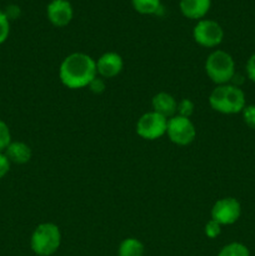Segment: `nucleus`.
Returning <instances> with one entry per match:
<instances>
[{"label": "nucleus", "instance_id": "obj_1", "mask_svg": "<svg viewBox=\"0 0 255 256\" xmlns=\"http://www.w3.org/2000/svg\"><path fill=\"white\" fill-rule=\"evenodd\" d=\"M96 76V60L85 52H72L60 64L59 79L68 89L88 88Z\"/></svg>", "mask_w": 255, "mask_h": 256}, {"label": "nucleus", "instance_id": "obj_2", "mask_svg": "<svg viewBox=\"0 0 255 256\" xmlns=\"http://www.w3.org/2000/svg\"><path fill=\"white\" fill-rule=\"evenodd\" d=\"M209 104L212 110L220 114H238L246 106L245 94L238 85H216L209 95Z\"/></svg>", "mask_w": 255, "mask_h": 256}, {"label": "nucleus", "instance_id": "obj_3", "mask_svg": "<svg viewBox=\"0 0 255 256\" xmlns=\"http://www.w3.org/2000/svg\"><path fill=\"white\" fill-rule=\"evenodd\" d=\"M62 244V232L54 222H42L30 236V248L36 256H52Z\"/></svg>", "mask_w": 255, "mask_h": 256}, {"label": "nucleus", "instance_id": "obj_4", "mask_svg": "<svg viewBox=\"0 0 255 256\" xmlns=\"http://www.w3.org/2000/svg\"><path fill=\"white\" fill-rule=\"evenodd\" d=\"M205 72L214 84H230L235 76L234 59L224 50H214L205 60Z\"/></svg>", "mask_w": 255, "mask_h": 256}, {"label": "nucleus", "instance_id": "obj_5", "mask_svg": "<svg viewBox=\"0 0 255 256\" xmlns=\"http://www.w3.org/2000/svg\"><path fill=\"white\" fill-rule=\"evenodd\" d=\"M195 42L202 48H216L224 39V29L218 22L212 19H202L192 29Z\"/></svg>", "mask_w": 255, "mask_h": 256}, {"label": "nucleus", "instance_id": "obj_6", "mask_svg": "<svg viewBox=\"0 0 255 256\" xmlns=\"http://www.w3.org/2000/svg\"><path fill=\"white\" fill-rule=\"evenodd\" d=\"M168 120L155 112H148L139 118L136 122V132L145 140H156L166 134Z\"/></svg>", "mask_w": 255, "mask_h": 256}, {"label": "nucleus", "instance_id": "obj_7", "mask_svg": "<svg viewBox=\"0 0 255 256\" xmlns=\"http://www.w3.org/2000/svg\"><path fill=\"white\" fill-rule=\"evenodd\" d=\"M166 135L172 142L180 146H185V145L192 144L195 140L196 129L189 118L175 115L168 120Z\"/></svg>", "mask_w": 255, "mask_h": 256}, {"label": "nucleus", "instance_id": "obj_8", "mask_svg": "<svg viewBox=\"0 0 255 256\" xmlns=\"http://www.w3.org/2000/svg\"><path fill=\"white\" fill-rule=\"evenodd\" d=\"M242 205L235 198H222L218 200L212 208V219L222 226L232 225L240 219Z\"/></svg>", "mask_w": 255, "mask_h": 256}, {"label": "nucleus", "instance_id": "obj_9", "mask_svg": "<svg viewBox=\"0 0 255 256\" xmlns=\"http://www.w3.org/2000/svg\"><path fill=\"white\" fill-rule=\"evenodd\" d=\"M46 18L54 26H68L74 18L72 2L69 0H52L46 6Z\"/></svg>", "mask_w": 255, "mask_h": 256}, {"label": "nucleus", "instance_id": "obj_10", "mask_svg": "<svg viewBox=\"0 0 255 256\" xmlns=\"http://www.w3.org/2000/svg\"><path fill=\"white\" fill-rule=\"evenodd\" d=\"M124 68V60L122 55L114 52H104L96 60L98 75L102 79H112L118 76Z\"/></svg>", "mask_w": 255, "mask_h": 256}, {"label": "nucleus", "instance_id": "obj_11", "mask_svg": "<svg viewBox=\"0 0 255 256\" xmlns=\"http://www.w3.org/2000/svg\"><path fill=\"white\" fill-rule=\"evenodd\" d=\"M212 8V0H180L179 9L182 16L190 20L205 19Z\"/></svg>", "mask_w": 255, "mask_h": 256}, {"label": "nucleus", "instance_id": "obj_12", "mask_svg": "<svg viewBox=\"0 0 255 256\" xmlns=\"http://www.w3.org/2000/svg\"><path fill=\"white\" fill-rule=\"evenodd\" d=\"M152 112L162 115L166 119L175 116L178 110V102L172 94L166 92H160L155 94L152 99Z\"/></svg>", "mask_w": 255, "mask_h": 256}, {"label": "nucleus", "instance_id": "obj_13", "mask_svg": "<svg viewBox=\"0 0 255 256\" xmlns=\"http://www.w3.org/2000/svg\"><path fill=\"white\" fill-rule=\"evenodd\" d=\"M4 152L12 164L18 165L26 164L32 156V148L24 142H12Z\"/></svg>", "mask_w": 255, "mask_h": 256}, {"label": "nucleus", "instance_id": "obj_14", "mask_svg": "<svg viewBox=\"0 0 255 256\" xmlns=\"http://www.w3.org/2000/svg\"><path fill=\"white\" fill-rule=\"evenodd\" d=\"M144 244L136 238H126L118 248V256H144Z\"/></svg>", "mask_w": 255, "mask_h": 256}, {"label": "nucleus", "instance_id": "obj_15", "mask_svg": "<svg viewBox=\"0 0 255 256\" xmlns=\"http://www.w3.org/2000/svg\"><path fill=\"white\" fill-rule=\"evenodd\" d=\"M132 5L142 15H158L162 9V0H132Z\"/></svg>", "mask_w": 255, "mask_h": 256}, {"label": "nucleus", "instance_id": "obj_16", "mask_svg": "<svg viewBox=\"0 0 255 256\" xmlns=\"http://www.w3.org/2000/svg\"><path fill=\"white\" fill-rule=\"evenodd\" d=\"M218 256H250V252L246 245L234 242L222 246Z\"/></svg>", "mask_w": 255, "mask_h": 256}, {"label": "nucleus", "instance_id": "obj_17", "mask_svg": "<svg viewBox=\"0 0 255 256\" xmlns=\"http://www.w3.org/2000/svg\"><path fill=\"white\" fill-rule=\"evenodd\" d=\"M12 142V132L9 125L0 119V152H4Z\"/></svg>", "mask_w": 255, "mask_h": 256}, {"label": "nucleus", "instance_id": "obj_18", "mask_svg": "<svg viewBox=\"0 0 255 256\" xmlns=\"http://www.w3.org/2000/svg\"><path fill=\"white\" fill-rule=\"evenodd\" d=\"M194 102H192L190 99H182L180 102H178V110H176V115L179 116H184V118H189L192 115L194 112Z\"/></svg>", "mask_w": 255, "mask_h": 256}, {"label": "nucleus", "instance_id": "obj_19", "mask_svg": "<svg viewBox=\"0 0 255 256\" xmlns=\"http://www.w3.org/2000/svg\"><path fill=\"white\" fill-rule=\"evenodd\" d=\"M10 34V20L5 15L4 10H0V45L4 44Z\"/></svg>", "mask_w": 255, "mask_h": 256}, {"label": "nucleus", "instance_id": "obj_20", "mask_svg": "<svg viewBox=\"0 0 255 256\" xmlns=\"http://www.w3.org/2000/svg\"><path fill=\"white\" fill-rule=\"evenodd\" d=\"M204 232L209 239H216L220 235V232H222V225H220L219 222H215V220L210 219L209 222L205 224Z\"/></svg>", "mask_w": 255, "mask_h": 256}, {"label": "nucleus", "instance_id": "obj_21", "mask_svg": "<svg viewBox=\"0 0 255 256\" xmlns=\"http://www.w3.org/2000/svg\"><path fill=\"white\" fill-rule=\"evenodd\" d=\"M242 120L250 129L255 130V104L246 105L242 110Z\"/></svg>", "mask_w": 255, "mask_h": 256}, {"label": "nucleus", "instance_id": "obj_22", "mask_svg": "<svg viewBox=\"0 0 255 256\" xmlns=\"http://www.w3.org/2000/svg\"><path fill=\"white\" fill-rule=\"evenodd\" d=\"M105 86H106V85H105V79H102V78H100L99 75H98V76L90 82L88 88H89L90 92H94V94H102V92H105Z\"/></svg>", "mask_w": 255, "mask_h": 256}, {"label": "nucleus", "instance_id": "obj_23", "mask_svg": "<svg viewBox=\"0 0 255 256\" xmlns=\"http://www.w3.org/2000/svg\"><path fill=\"white\" fill-rule=\"evenodd\" d=\"M10 166H12V162L8 159L5 152H0V180L6 176L8 172H10Z\"/></svg>", "mask_w": 255, "mask_h": 256}, {"label": "nucleus", "instance_id": "obj_24", "mask_svg": "<svg viewBox=\"0 0 255 256\" xmlns=\"http://www.w3.org/2000/svg\"><path fill=\"white\" fill-rule=\"evenodd\" d=\"M4 12H5V15L8 16V19L12 22V20L18 19V18L20 16V14H22V9H20L16 4H10L5 8Z\"/></svg>", "mask_w": 255, "mask_h": 256}, {"label": "nucleus", "instance_id": "obj_25", "mask_svg": "<svg viewBox=\"0 0 255 256\" xmlns=\"http://www.w3.org/2000/svg\"><path fill=\"white\" fill-rule=\"evenodd\" d=\"M245 70H246L248 78H249L252 82H255V54H252V56L248 59Z\"/></svg>", "mask_w": 255, "mask_h": 256}]
</instances>
